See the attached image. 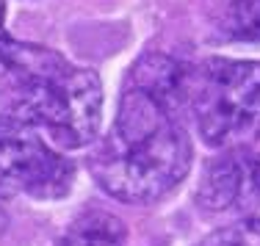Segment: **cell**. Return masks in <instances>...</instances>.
<instances>
[{
    "mask_svg": "<svg viewBox=\"0 0 260 246\" xmlns=\"http://www.w3.org/2000/svg\"><path fill=\"white\" fill-rule=\"evenodd\" d=\"M188 64L144 53L122 86L114 127L89 158L97 186L127 205H152L175 191L191 169L185 130Z\"/></svg>",
    "mask_w": 260,
    "mask_h": 246,
    "instance_id": "1",
    "label": "cell"
},
{
    "mask_svg": "<svg viewBox=\"0 0 260 246\" xmlns=\"http://www.w3.org/2000/svg\"><path fill=\"white\" fill-rule=\"evenodd\" d=\"M0 81L9 94V116L45 133L61 150L94 144L103 122L97 72L70 64L50 47L11 39Z\"/></svg>",
    "mask_w": 260,
    "mask_h": 246,
    "instance_id": "2",
    "label": "cell"
},
{
    "mask_svg": "<svg viewBox=\"0 0 260 246\" xmlns=\"http://www.w3.org/2000/svg\"><path fill=\"white\" fill-rule=\"evenodd\" d=\"M185 114L208 147L241 150L260 138V61L205 58L188 64Z\"/></svg>",
    "mask_w": 260,
    "mask_h": 246,
    "instance_id": "3",
    "label": "cell"
},
{
    "mask_svg": "<svg viewBox=\"0 0 260 246\" xmlns=\"http://www.w3.org/2000/svg\"><path fill=\"white\" fill-rule=\"evenodd\" d=\"M75 183V163L39 130L14 116H0V199L30 196L39 202L64 199Z\"/></svg>",
    "mask_w": 260,
    "mask_h": 246,
    "instance_id": "4",
    "label": "cell"
},
{
    "mask_svg": "<svg viewBox=\"0 0 260 246\" xmlns=\"http://www.w3.org/2000/svg\"><path fill=\"white\" fill-rule=\"evenodd\" d=\"M197 205L208 213L252 210L260 205V152L224 150L208 161L197 186Z\"/></svg>",
    "mask_w": 260,
    "mask_h": 246,
    "instance_id": "5",
    "label": "cell"
},
{
    "mask_svg": "<svg viewBox=\"0 0 260 246\" xmlns=\"http://www.w3.org/2000/svg\"><path fill=\"white\" fill-rule=\"evenodd\" d=\"M210 36L227 45H260V0H205Z\"/></svg>",
    "mask_w": 260,
    "mask_h": 246,
    "instance_id": "6",
    "label": "cell"
},
{
    "mask_svg": "<svg viewBox=\"0 0 260 246\" xmlns=\"http://www.w3.org/2000/svg\"><path fill=\"white\" fill-rule=\"evenodd\" d=\"M127 230L122 219L105 210H89L78 216L53 241V246H125Z\"/></svg>",
    "mask_w": 260,
    "mask_h": 246,
    "instance_id": "7",
    "label": "cell"
},
{
    "mask_svg": "<svg viewBox=\"0 0 260 246\" xmlns=\"http://www.w3.org/2000/svg\"><path fill=\"white\" fill-rule=\"evenodd\" d=\"M197 246H260V219H241L210 232Z\"/></svg>",
    "mask_w": 260,
    "mask_h": 246,
    "instance_id": "8",
    "label": "cell"
},
{
    "mask_svg": "<svg viewBox=\"0 0 260 246\" xmlns=\"http://www.w3.org/2000/svg\"><path fill=\"white\" fill-rule=\"evenodd\" d=\"M9 45H11V36L6 33V3L0 0V75L6 69V55H9Z\"/></svg>",
    "mask_w": 260,
    "mask_h": 246,
    "instance_id": "9",
    "label": "cell"
}]
</instances>
